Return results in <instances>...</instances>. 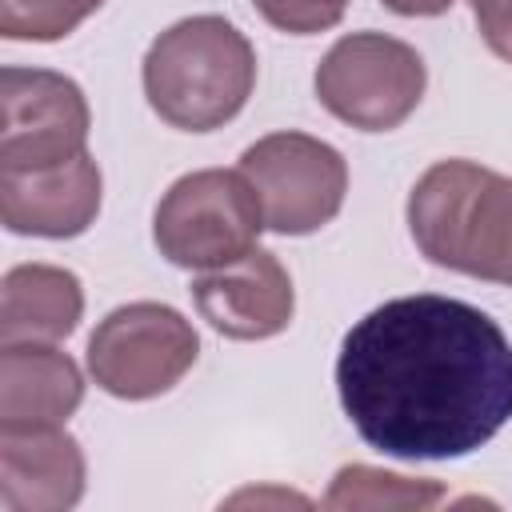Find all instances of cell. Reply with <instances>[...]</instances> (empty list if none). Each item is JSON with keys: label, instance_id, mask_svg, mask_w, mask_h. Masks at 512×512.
<instances>
[{"label": "cell", "instance_id": "obj_1", "mask_svg": "<svg viewBox=\"0 0 512 512\" xmlns=\"http://www.w3.org/2000/svg\"><path fill=\"white\" fill-rule=\"evenodd\" d=\"M336 392L368 448L460 460L512 420V340L456 296H396L344 332Z\"/></svg>", "mask_w": 512, "mask_h": 512}, {"label": "cell", "instance_id": "obj_2", "mask_svg": "<svg viewBox=\"0 0 512 512\" xmlns=\"http://www.w3.org/2000/svg\"><path fill=\"white\" fill-rule=\"evenodd\" d=\"M148 108L180 132H212L236 120L256 88V52L224 16H184L144 52Z\"/></svg>", "mask_w": 512, "mask_h": 512}, {"label": "cell", "instance_id": "obj_3", "mask_svg": "<svg viewBox=\"0 0 512 512\" xmlns=\"http://www.w3.org/2000/svg\"><path fill=\"white\" fill-rule=\"evenodd\" d=\"M408 232L424 260L512 288V176L440 160L408 192Z\"/></svg>", "mask_w": 512, "mask_h": 512}, {"label": "cell", "instance_id": "obj_4", "mask_svg": "<svg viewBox=\"0 0 512 512\" xmlns=\"http://www.w3.org/2000/svg\"><path fill=\"white\" fill-rule=\"evenodd\" d=\"M264 232L260 200L236 168H200L180 176L156 204L152 240L176 268L212 272L256 248Z\"/></svg>", "mask_w": 512, "mask_h": 512}, {"label": "cell", "instance_id": "obj_5", "mask_svg": "<svg viewBox=\"0 0 512 512\" xmlns=\"http://www.w3.org/2000/svg\"><path fill=\"white\" fill-rule=\"evenodd\" d=\"M428 84L420 52L388 32H348L316 64V100L360 132L400 128Z\"/></svg>", "mask_w": 512, "mask_h": 512}, {"label": "cell", "instance_id": "obj_6", "mask_svg": "<svg viewBox=\"0 0 512 512\" xmlns=\"http://www.w3.org/2000/svg\"><path fill=\"white\" fill-rule=\"evenodd\" d=\"M200 356V336L184 312L160 300L112 308L88 336V372L116 400L172 392Z\"/></svg>", "mask_w": 512, "mask_h": 512}, {"label": "cell", "instance_id": "obj_7", "mask_svg": "<svg viewBox=\"0 0 512 512\" xmlns=\"http://www.w3.org/2000/svg\"><path fill=\"white\" fill-rule=\"evenodd\" d=\"M264 228L280 236H308L336 220L348 196L344 156L308 132H268L240 152Z\"/></svg>", "mask_w": 512, "mask_h": 512}, {"label": "cell", "instance_id": "obj_8", "mask_svg": "<svg viewBox=\"0 0 512 512\" xmlns=\"http://www.w3.org/2000/svg\"><path fill=\"white\" fill-rule=\"evenodd\" d=\"M92 112L80 84L52 68L0 72V172L64 164L88 152Z\"/></svg>", "mask_w": 512, "mask_h": 512}, {"label": "cell", "instance_id": "obj_9", "mask_svg": "<svg viewBox=\"0 0 512 512\" xmlns=\"http://www.w3.org/2000/svg\"><path fill=\"white\" fill-rule=\"evenodd\" d=\"M192 304L200 320H208L228 340H268L292 324L296 292L288 268L276 252L252 248L248 256L200 272L192 280Z\"/></svg>", "mask_w": 512, "mask_h": 512}, {"label": "cell", "instance_id": "obj_10", "mask_svg": "<svg viewBox=\"0 0 512 512\" xmlns=\"http://www.w3.org/2000/svg\"><path fill=\"white\" fill-rule=\"evenodd\" d=\"M100 192V164L88 152L48 168L0 172V220L16 236L72 240L96 224Z\"/></svg>", "mask_w": 512, "mask_h": 512}, {"label": "cell", "instance_id": "obj_11", "mask_svg": "<svg viewBox=\"0 0 512 512\" xmlns=\"http://www.w3.org/2000/svg\"><path fill=\"white\" fill-rule=\"evenodd\" d=\"M84 448L60 424L8 428L0 424V508L4 512H64L84 496Z\"/></svg>", "mask_w": 512, "mask_h": 512}, {"label": "cell", "instance_id": "obj_12", "mask_svg": "<svg viewBox=\"0 0 512 512\" xmlns=\"http://www.w3.org/2000/svg\"><path fill=\"white\" fill-rule=\"evenodd\" d=\"M84 400L80 364L52 344H4L0 352V424H64Z\"/></svg>", "mask_w": 512, "mask_h": 512}, {"label": "cell", "instance_id": "obj_13", "mask_svg": "<svg viewBox=\"0 0 512 512\" xmlns=\"http://www.w3.org/2000/svg\"><path fill=\"white\" fill-rule=\"evenodd\" d=\"M84 288L56 264H16L0 284V344H56L76 332Z\"/></svg>", "mask_w": 512, "mask_h": 512}, {"label": "cell", "instance_id": "obj_14", "mask_svg": "<svg viewBox=\"0 0 512 512\" xmlns=\"http://www.w3.org/2000/svg\"><path fill=\"white\" fill-rule=\"evenodd\" d=\"M440 500H448L440 480L428 476H400V472H384L372 464H344L332 476V488L324 496V508L340 512V508H436Z\"/></svg>", "mask_w": 512, "mask_h": 512}, {"label": "cell", "instance_id": "obj_15", "mask_svg": "<svg viewBox=\"0 0 512 512\" xmlns=\"http://www.w3.org/2000/svg\"><path fill=\"white\" fill-rule=\"evenodd\" d=\"M104 0H0V32L8 40L52 44L76 32Z\"/></svg>", "mask_w": 512, "mask_h": 512}, {"label": "cell", "instance_id": "obj_16", "mask_svg": "<svg viewBox=\"0 0 512 512\" xmlns=\"http://www.w3.org/2000/svg\"><path fill=\"white\" fill-rule=\"evenodd\" d=\"M252 8L288 36H316L344 20L348 0H252Z\"/></svg>", "mask_w": 512, "mask_h": 512}, {"label": "cell", "instance_id": "obj_17", "mask_svg": "<svg viewBox=\"0 0 512 512\" xmlns=\"http://www.w3.org/2000/svg\"><path fill=\"white\" fill-rule=\"evenodd\" d=\"M472 16L492 56L512 64V0H472Z\"/></svg>", "mask_w": 512, "mask_h": 512}, {"label": "cell", "instance_id": "obj_18", "mask_svg": "<svg viewBox=\"0 0 512 512\" xmlns=\"http://www.w3.org/2000/svg\"><path fill=\"white\" fill-rule=\"evenodd\" d=\"M396 16H444L456 0H380Z\"/></svg>", "mask_w": 512, "mask_h": 512}]
</instances>
